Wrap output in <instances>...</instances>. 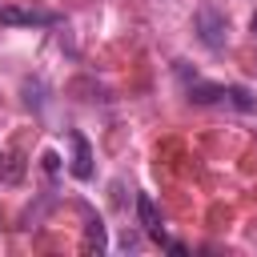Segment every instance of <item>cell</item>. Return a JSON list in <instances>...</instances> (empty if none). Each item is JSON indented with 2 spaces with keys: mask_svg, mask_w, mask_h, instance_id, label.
I'll return each mask as SVG.
<instances>
[{
  "mask_svg": "<svg viewBox=\"0 0 257 257\" xmlns=\"http://www.w3.org/2000/svg\"><path fill=\"white\" fill-rule=\"evenodd\" d=\"M189 100H197V104L233 100L237 108H253V104H257L245 88H237V84H209V80H201V76H193V80H189Z\"/></svg>",
  "mask_w": 257,
  "mask_h": 257,
  "instance_id": "6da1fadb",
  "label": "cell"
},
{
  "mask_svg": "<svg viewBox=\"0 0 257 257\" xmlns=\"http://www.w3.org/2000/svg\"><path fill=\"white\" fill-rule=\"evenodd\" d=\"M0 20L4 24H56L60 16L56 12H44V8H28V4H8V0H0Z\"/></svg>",
  "mask_w": 257,
  "mask_h": 257,
  "instance_id": "7a4b0ae2",
  "label": "cell"
},
{
  "mask_svg": "<svg viewBox=\"0 0 257 257\" xmlns=\"http://www.w3.org/2000/svg\"><path fill=\"white\" fill-rule=\"evenodd\" d=\"M137 217H141V225H145V233L153 237V241H165V229H161V213H157V205H153V197L149 193H137ZM169 245V241H165ZM173 249V245H169Z\"/></svg>",
  "mask_w": 257,
  "mask_h": 257,
  "instance_id": "3957f363",
  "label": "cell"
},
{
  "mask_svg": "<svg viewBox=\"0 0 257 257\" xmlns=\"http://www.w3.org/2000/svg\"><path fill=\"white\" fill-rule=\"evenodd\" d=\"M197 20H201V40H205L209 48H221V44H225V20H221L213 8H205Z\"/></svg>",
  "mask_w": 257,
  "mask_h": 257,
  "instance_id": "277c9868",
  "label": "cell"
},
{
  "mask_svg": "<svg viewBox=\"0 0 257 257\" xmlns=\"http://www.w3.org/2000/svg\"><path fill=\"white\" fill-rule=\"evenodd\" d=\"M72 149H76V157H72V173H76L80 181H88V177H92V153H88V141H84L80 133H72Z\"/></svg>",
  "mask_w": 257,
  "mask_h": 257,
  "instance_id": "5b68a950",
  "label": "cell"
},
{
  "mask_svg": "<svg viewBox=\"0 0 257 257\" xmlns=\"http://www.w3.org/2000/svg\"><path fill=\"white\" fill-rule=\"evenodd\" d=\"M249 28H253V36H257V12H253V20H249Z\"/></svg>",
  "mask_w": 257,
  "mask_h": 257,
  "instance_id": "8992f818",
  "label": "cell"
}]
</instances>
